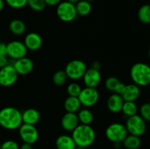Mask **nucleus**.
Listing matches in <instances>:
<instances>
[{
  "instance_id": "nucleus-13",
  "label": "nucleus",
  "mask_w": 150,
  "mask_h": 149,
  "mask_svg": "<svg viewBox=\"0 0 150 149\" xmlns=\"http://www.w3.org/2000/svg\"><path fill=\"white\" fill-rule=\"evenodd\" d=\"M82 78L86 87L97 88L101 81V74L99 70L90 68L86 70Z\"/></svg>"
},
{
  "instance_id": "nucleus-20",
  "label": "nucleus",
  "mask_w": 150,
  "mask_h": 149,
  "mask_svg": "<svg viewBox=\"0 0 150 149\" xmlns=\"http://www.w3.org/2000/svg\"><path fill=\"white\" fill-rule=\"evenodd\" d=\"M81 104L79 99L76 96H70L65 99L64 102V109L67 112H75L76 113L80 110Z\"/></svg>"
},
{
  "instance_id": "nucleus-38",
  "label": "nucleus",
  "mask_w": 150,
  "mask_h": 149,
  "mask_svg": "<svg viewBox=\"0 0 150 149\" xmlns=\"http://www.w3.org/2000/svg\"><path fill=\"white\" fill-rule=\"evenodd\" d=\"M19 149H32V146L29 143H23L21 146H19Z\"/></svg>"
},
{
  "instance_id": "nucleus-34",
  "label": "nucleus",
  "mask_w": 150,
  "mask_h": 149,
  "mask_svg": "<svg viewBox=\"0 0 150 149\" xmlns=\"http://www.w3.org/2000/svg\"><path fill=\"white\" fill-rule=\"evenodd\" d=\"M9 64L8 58L7 56L5 55H0V69L5 67Z\"/></svg>"
},
{
  "instance_id": "nucleus-4",
  "label": "nucleus",
  "mask_w": 150,
  "mask_h": 149,
  "mask_svg": "<svg viewBox=\"0 0 150 149\" xmlns=\"http://www.w3.org/2000/svg\"><path fill=\"white\" fill-rule=\"evenodd\" d=\"M128 134L125 125L121 123L111 124L105 129V136L107 139L112 143H122Z\"/></svg>"
},
{
  "instance_id": "nucleus-3",
  "label": "nucleus",
  "mask_w": 150,
  "mask_h": 149,
  "mask_svg": "<svg viewBox=\"0 0 150 149\" xmlns=\"http://www.w3.org/2000/svg\"><path fill=\"white\" fill-rule=\"evenodd\" d=\"M130 77L139 86H148L150 83V66L145 63H136L130 69Z\"/></svg>"
},
{
  "instance_id": "nucleus-18",
  "label": "nucleus",
  "mask_w": 150,
  "mask_h": 149,
  "mask_svg": "<svg viewBox=\"0 0 150 149\" xmlns=\"http://www.w3.org/2000/svg\"><path fill=\"white\" fill-rule=\"evenodd\" d=\"M40 119V113L35 108H28L22 112L23 124L35 125Z\"/></svg>"
},
{
  "instance_id": "nucleus-35",
  "label": "nucleus",
  "mask_w": 150,
  "mask_h": 149,
  "mask_svg": "<svg viewBox=\"0 0 150 149\" xmlns=\"http://www.w3.org/2000/svg\"><path fill=\"white\" fill-rule=\"evenodd\" d=\"M44 1H45L46 5L54 7V6L58 5L61 2L62 0H44Z\"/></svg>"
},
{
  "instance_id": "nucleus-29",
  "label": "nucleus",
  "mask_w": 150,
  "mask_h": 149,
  "mask_svg": "<svg viewBox=\"0 0 150 149\" xmlns=\"http://www.w3.org/2000/svg\"><path fill=\"white\" fill-rule=\"evenodd\" d=\"M120 83H121V82H120V80L116 77H108L105 82V85L106 89H108V91H111L114 92V93L116 92V91H117V88L120 86Z\"/></svg>"
},
{
  "instance_id": "nucleus-2",
  "label": "nucleus",
  "mask_w": 150,
  "mask_h": 149,
  "mask_svg": "<svg viewBox=\"0 0 150 149\" xmlns=\"http://www.w3.org/2000/svg\"><path fill=\"white\" fill-rule=\"evenodd\" d=\"M72 137L76 146L82 148L89 147L93 144L96 134L94 129L90 125L79 124L73 131H72Z\"/></svg>"
},
{
  "instance_id": "nucleus-21",
  "label": "nucleus",
  "mask_w": 150,
  "mask_h": 149,
  "mask_svg": "<svg viewBox=\"0 0 150 149\" xmlns=\"http://www.w3.org/2000/svg\"><path fill=\"white\" fill-rule=\"evenodd\" d=\"M10 31L16 36L23 34L26 31V25L24 22L19 19H15L10 21L9 24Z\"/></svg>"
},
{
  "instance_id": "nucleus-5",
  "label": "nucleus",
  "mask_w": 150,
  "mask_h": 149,
  "mask_svg": "<svg viewBox=\"0 0 150 149\" xmlns=\"http://www.w3.org/2000/svg\"><path fill=\"white\" fill-rule=\"evenodd\" d=\"M125 127L129 134L140 137L146 131V121L141 115L136 114L127 117Z\"/></svg>"
},
{
  "instance_id": "nucleus-42",
  "label": "nucleus",
  "mask_w": 150,
  "mask_h": 149,
  "mask_svg": "<svg viewBox=\"0 0 150 149\" xmlns=\"http://www.w3.org/2000/svg\"><path fill=\"white\" fill-rule=\"evenodd\" d=\"M85 1H89V2H92V1H95V0H85Z\"/></svg>"
},
{
  "instance_id": "nucleus-1",
  "label": "nucleus",
  "mask_w": 150,
  "mask_h": 149,
  "mask_svg": "<svg viewBox=\"0 0 150 149\" xmlns=\"http://www.w3.org/2000/svg\"><path fill=\"white\" fill-rule=\"evenodd\" d=\"M23 124L22 112L13 107H6L0 110V126L7 130L18 129Z\"/></svg>"
},
{
  "instance_id": "nucleus-28",
  "label": "nucleus",
  "mask_w": 150,
  "mask_h": 149,
  "mask_svg": "<svg viewBox=\"0 0 150 149\" xmlns=\"http://www.w3.org/2000/svg\"><path fill=\"white\" fill-rule=\"evenodd\" d=\"M27 5L32 10L36 12L42 11L46 7L44 0H27Z\"/></svg>"
},
{
  "instance_id": "nucleus-6",
  "label": "nucleus",
  "mask_w": 150,
  "mask_h": 149,
  "mask_svg": "<svg viewBox=\"0 0 150 149\" xmlns=\"http://www.w3.org/2000/svg\"><path fill=\"white\" fill-rule=\"evenodd\" d=\"M86 70V65L83 61L74 59L67 63L64 72L68 78L76 80L82 78Z\"/></svg>"
},
{
  "instance_id": "nucleus-27",
  "label": "nucleus",
  "mask_w": 150,
  "mask_h": 149,
  "mask_svg": "<svg viewBox=\"0 0 150 149\" xmlns=\"http://www.w3.org/2000/svg\"><path fill=\"white\" fill-rule=\"evenodd\" d=\"M67 78L64 70H59L53 75V82L57 86H62L66 83Z\"/></svg>"
},
{
  "instance_id": "nucleus-17",
  "label": "nucleus",
  "mask_w": 150,
  "mask_h": 149,
  "mask_svg": "<svg viewBox=\"0 0 150 149\" xmlns=\"http://www.w3.org/2000/svg\"><path fill=\"white\" fill-rule=\"evenodd\" d=\"M125 101L123 100L121 95L114 93L108 98L107 100V108L114 113H118L121 112L123 104Z\"/></svg>"
},
{
  "instance_id": "nucleus-37",
  "label": "nucleus",
  "mask_w": 150,
  "mask_h": 149,
  "mask_svg": "<svg viewBox=\"0 0 150 149\" xmlns=\"http://www.w3.org/2000/svg\"><path fill=\"white\" fill-rule=\"evenodd\" d=\"M92 68L95 69V70H100V69L101 68V64L98 61H94L92 64Z\"/></svg>"
},
{
  "instance_id": "nucleus-12",
  "label": "nucleus",
  "mask_w": 150,
  "mask_h": 149,
  "mask_svg": "<svg viewBox=\"0 0 150 149\" xmlns=\"http://www.w3.org/2000/svg\"><path fill=\"white\" fill-rule=\"evenodd\" d=\"M12 64L18 75H26L29 74L34 68V63L32 60L26 56L15 61L13 60V64Z\"/></svg>"
},
{
  "instance_id": "nucleus-24",
  "label": "nucleus",
  "mask_w": 150,
  "mask_h": 149,
  "mask_svg": "<svg viewBox=\"0 0 150 149\" xmlns=\"http://www.w3.org/2000/svg\"><path fill=\"white\" fill-rule=\"evenodd\" d=\"M76 10L78 15L86 16L92 11V4L91 2L86 1L85 0H80L78 3L75 4Z\"/></svg>"
},
{
  "instance_id": "nucleus-7",
  "label": "nucleus",
  "mask_w": 150,
  "mask_h": 149,
  "mask_svg": "<svg viewBox=\"0 0 150 149\" xmlns=\"http://www.w3.org/2000/svg\"><path fill=\"white\" fill-rule=\"evenodd\" d=\"M57 15L63 22H71L77 17V12L75 4L67 1H61L57 5Z\"/></svg>"
},
{
  "instance_id": "nucleus-43",
  "label": "nucleus",
  "mask_w": 150,
  "mask_h": 149,
  "mask_svg": "<svg viewBox=\"0 0 150 149\" xmlns=\"http://www.w3.org/2000/svg\"><path fill=\"white\" fill-rule=\"evenodd\" d=\"M148 55H149V57L150 58V48L149 49V51H148Z\"/></svg>"
},
{
  "instance_id": "nucleus-40",
  "label": "nucleus",
  "mask_w": 150,
  "mask_h": 149,
  "mask_svg": "<svg viewBox=\"0 0 150 149\" xmlns=\"http://www.w3.org/2000/svg\"><path fill=\"white\" fill-rule=\"evenodd\" d=\"M67 1H68V2L71 3V4H76V3L79 2L80 0H66Z\"/></svg>"
},
{
  "instance_id": "nucleus-23",
  "label": "nucleus",
  "mask_w": 150,
  "mask_h": 149,
  "mask_svg": "<svg viewBox=\"0 0 150 149\" xmlns=\"http://www.w3.org/2000/svg\"><path fill=\"white\" fill-rule=\"evenodd\" d=\"M79 122L81 124L90 125L94 119V115L92 111L87 108L79 110V113L77 114Z\"/></svg>"
},
{
  "instance_id": "nucleus-22",
  "label": "nucleus",
  "mask_w": 150,
  "mask_h": 149,
  "mask_svg": "<svg viewBox=\"0 0 150 149\" xmlns=\"http://www.w3.org/2000/svg\"><path fill=\"white\" fill-rule=\"evenodd\" d=\"M142 141L138 136L127 134V137L122 141V145L127 149H138L141 146Z\"/></svg>"
},
{
  "instance_id": "nucleus-46",
  "label": "nucleus",
  "mask_w": 150,
  "mask_h": 149,
  "mask_svg": "<svg viewBox=\"0 0 150 149\" xmlns=\"http://www.w3.org/2000/svg\"><path fill=\"white\" fill-rule=\"evenodd\" d=\"M149 86H150V83H149Z\"/></svg>"
},
{
  "instance_id": "nucleus-41",
  "label": "nucleus",
  "mask_w": 150,
  "mask_h": 149,
  "mask_svg": "<svg viewBox=\"0 0 150 149\" xmlns=\"http://www.w3.org/2000/svg\"><path fill=\"white\" fill-rule=\"evenodd\" d=\"M75 149H86V148H82V147H79V146H76V147L75 148Z\"/></svg>"
},
{
  "instance_id": "nucleus-33",
  "label": "nucleus",
  "mask_w": 150,
  "mask_h": 149,
  "mask_svg": "<svg viewBox=\"0 0 150 149\" xmlns=\"http://www.w3.org/2000/svg\"><path fill=\"white\" fill-rule=\"evenodd\" d=\"M1 149H19V145L15 140H8L1 143Z\"/></svg>"
},
{
  "instance_id": "nucleus-31",
  "label": "nucleus",
  "mask_w": 150,
  "mask_h": 149,
  "mask_svg": "<svg viewBox=\"0 0 150 149\" xmlns=\"http://www.w3.org/2000/svg\"><path fill=\"white\" fill-rule=\"evenodd\" d=\"M9 7L13 9H21L27 5V0H4Z\"/></svg>"
},
{
  "instance_id": "nucleus-26",
  "label": "nucleus",
  "mask_w": 150,
  "mask_h": 149,
  "mask_svg": "<svg viewBox=\"0 0 150 149\" xmlns=\"http://www.w3.org/2000/svg\"><path fill=\"white\" fill-rule=\"evenodd\" d=\"M138 107L135 102H124L122 112L126 116L130 117L137 114Z\"/></svg>"
},
{
  "instance_id": "nucleus-44",
  "label": "nucleus",
  "mask_w": 150,
  "mask_h": 149,
  "mask_svg": "<svg viewBox=\"0 0 150 149\" xmlns=\"http://www.w3.org/2000/svg\"><path fill=\"white\" fill-rule=\"evenodd\" d=\"M0 149H1V143H0Z\"/></svg>"
},
{
  "instance_id": "nucleus-30",
  "label": "nucleus",
  "mask_w": 150,
  "mask_h": 149,
  "mask_svg": "<svg viewBox=\"0 0 150 149\" xmlns=\"http://www.w3.org/2000/svg\"><path fill=\"white\" fill-rule=\"evenodd\" d=\"M82 90V88L81 87L80 85L77 83H70L67 87V92L70 96H76L78 97L80 94L81 91Z\"/></svg>"
},
{
  "instance_id": "nucleus-32",
  "label": "nucleus",
  "mask_w": 150,
  "mask_h": 149,
  "mask_svg": "<svg viewBox=\"0 0 150 149\" xmlns=\"http://www.w3.org/2000/svg\"><path fill=\"white\" fill-rule=\"evenodd\" d=\"M140 115L145 121H150V104L144 103L140 108Z\"/></svg>"
},
{
  "instance_id": "nucleus-14",
  "label": "nucleus",
  "mask_w": 150,
  "mask_h": 149,
  "mask_svg": "<svg viewBox=\"0 0 150 149\" xmlns=\"http://www.w3.org/2000/svg\"><path fill=\"white\" fill-rule=\"evenodd\" d=\"M25 46L29 51H38L41 48L42 44V39L40 35L36 32H30L27 34L23 41Z\"/></svg>"
},
{
  "instance_id": "nucleus-16",
  "label": "nucleus",
  "mask_w": 150,
  "mask_h": 149,
  "mask_svg": "<svg viewBox=\"0 0 150 149\" xmlns=\"http://www.w3.org/2000/svg\"><path fill=\"white\" fill-rule=\"evenodd\" d=\"M79 124L77 114L75 112H67L62 116L61 120L62 127L65 131H72L77 127Z\"/></svg>"
},
{
  "instance_id": "nucleus-45",
  "label": "nucleus",
  "mask_w": 150,
  "mask_h": 149,
  "mask_svg": "<svg viewBox=\"0 0 150 149\" xmlns=\"http://www.w3.org/2000/svg\"><path fill=\"white\" fill-rule=\"evenodd\" d=\"M149 104H150V101H149Z\"/></svg>"
},
{
  "instance_id": "nucleus-39",
  "label": "nucleus",
  "mask_w": 150,
  "mask_h": 149,
  "mask_svg": "<svg viewBox=\"0 0 150 149\" xmlns=\"http://www.w3.org/2000/svg\"><path fill=\"white\" fill-rule=\"evenodd\" d=\"M4 6V0H0V12L3 10Z\"/></svg>"
},
{
  "instance_id": "nucleus-10",
  "label": "nucleus",
  "mask_w": 150,
  "mask_h": 149,
  "mask_svg": "<svg viewBox=\"0 0 150 149\" xmlns=\"http://www.w3.org/2000/svg\"><path fill=\"white\" fill-rule=\"evenodd\" d=\"M18 76V74L13 64H8L0 69V86L4 87L13 86L17 81Z\"/></svg>"
},
{
  "instance_id": "nucleus-11",
  "label": "nucleus",
  "mask_w": 150,
  "mask_h": 149,
  "mask_svg": "<svg viewBox=\"0 0 150 149\" xmlns=\"http://www.w3.org/2000/svg\"><path fill=\"white\" fill-rule=\"evenodd\" d=\"M27 51L23 42L14 40L7 44V56L14 61L26 56Z\"/></svg>"
},
{
  "instance_id": "nucleus-25",
  "label": "nucleus",
  "mask_w": 150,
  "mask_h": 149,
  "mask_svg": "<svg viewBox=\"0 0 150 149\" xmlns=\"http://www.w3.org/2000/svg\"><path fill=\"white\" fill-rule=\"evenodd\" d=\"M138 18L142 23H150V4H144L138 11Z\"/></svg>"
},
{
  "instance_id": "nucleus-9",
  "label": "nucleus",
  "mask_w": 150,
  "mask_h": 149,
  "mask_svg": "<svg viewBox=\"0 0 150 149\" xmlns=\"http://www.w3.org/2000/svg\"><path fill=\"white\" fill-rule=\"evenodd\" d=\"M18 133L23 143L34 144L39 138V132L35 125L22 124L18 128Z\"/></svg>"
},
{
  "instance_id": "nucleus-8",
  "label": "nucleus",
  "mask_w": 150,
  "mask_h": 149,
  "mask_svg": "<svg viewBox=\"0 0 150 149\" xmlns=\"http://www.w3.org/2000/svg\"><path fill=\"white\" fill-rule=\"evenodd\" d=\"M100 94L96 88L85 87L82 89L78 98L81 104L86 108H91L96 105L99 100Z\"/></svg>"
},
{
  "instance_id": "nucleus-15",
  "label": "nucleus",
  "mask_w": 150,
  "mask_h": 149,
  "mask_svg": "<svg viewBox=\"0 0 150 149\" xmlns=\"http://www.w3.org/2000/svg\"><path fill=\"white\" fill-rule=\"evenodd\" d=\"M140 88L135 83L125 85L121 96L125 102H135L140 96Z\"/></svg>"
},
{
  "instance_id": "nucleus-36",
  "label": "nucleus",
  "mask_w": 150,
  "mask_h": 149,
  "mask_svg": "<svg viewBox=\"0 0 150 149\" xmlns=\"http://www.w3.org/2000/svg\"><path fill=\"white\" fill-rule=\"evenodd\" d=\"M0 55L7 56V44L0 42Z\"/></svg>"
},
{
  "instance_id": "nucleus-19",
  "label": "nucleus",
  "mask_w": 150,
  "mask_h": 149,
  "mask_svg": "<svg viewBox=\"0 0 150 149\" xmlns=\"http://www.w3.org/2000/svg\"><path fill=\"white\" fill-rule=\"evenodd\" d=\"M56 147L57 149H75L76 145L72 136L62 134L57 137L56 140Z\"/></svg>"
}]
</instances>
